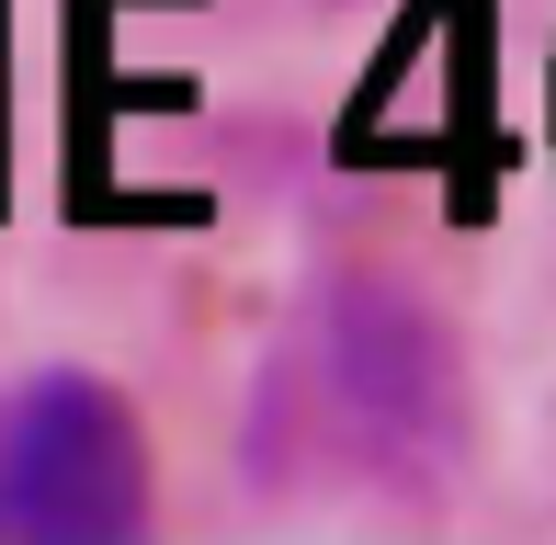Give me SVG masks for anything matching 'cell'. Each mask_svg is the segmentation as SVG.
Here are the masks:
<instances>
[{"label":"cell","mask_w":556,"mask_h":545,"mask_svg":"<svg viewBox=\"0 0 556 545\" xmlns=\"http://www.w3.org/2000/svg\"><path fill=\"white\" fill-rule=\"evenodd\" d=\"M295 364H307L318 432L341 443V466H364L387 489H443L454 443H466V376H454V341L420 295L330 284Z\"/></svg>","instance_id":"1"},{"label":"cell","mask_w":556,"mask_h":545,"mask_svg":"<svg viewBox=\"0 0 556 545\" xmlns=\"http://www.w3.org/2000/svg\"><path fill=\"white\" fill-rule=\"evenodd\" d=\"M148 420L125 386L46 364L0 386V545H137L148 534Z\"/></svg>","instance_id":"2"}]
</instances>
